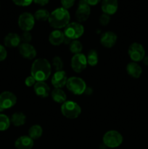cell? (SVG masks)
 Returning a JSON list of instances; mask_svg holds the SVG:
<instances>
[{
  "label": "cell",
  "mask_w": 148,
  "mask_h": 149,
  "mask_svg": "<svg viewBox=\"0 0 148 149\" xmlns=\"http://www.w3.org/2000/svg\"><path fill=\"white\" fill-rule=\"evenodd\" d=\"M10 119L5 114L0 113V131H5L10 126Z\"/></svg>",
  "instance_id": "4316f807"
},
{
  "label": "cell",
  "mask_w": 148,
  "mask_h": 149,
  "mask_svg": "<svg viewBox=\"0 0 148 149\" xmlns=\"http://www.w3.org/2000/svg\"><path fill=\"white\" fill-rule=\"evenodd\" d=\"M126 71L130 77L138 79L142 74V67L136 62H130L126 65Z\"/></svg>",
  "instance_id": "ffe728a7"
},
{
  "label": "cell",
  "mask_w": 148,
  "mask_h": 149,
  "mask_svg": "<svg viewBox=\"0 0 148 149\" xmlns=\"http://www.w3.org/2000/svg\"><path fill=\"white\" fill-rule=\"evenodd\" d=\"M35 25L34 16L30 13H23L18 17V26L23 31H30Z\"/></svg>",
  "instance_id": "ba28073f"
},
{
  "label": "cell",
  "mask_w": 148,
  "mask_h": 149,
  "mask_svg": "<svg viewBox=\"0 0 148 149\" xmlns=\"http://www.w3.org/2000/svg\"><path fill=\"white\" fill-rule=\"evenodd\" d=\"M26 122V116L22 112H15L12 115L10 122L15 127H20L25 125Z\"/></svg>",
  "instance_id": "7402d4cb"
},
{
  "label": "cell",
  "mask_w": 148,
  "mask_h": 149,
  "mask_svg": "<svg viewBox=\"0 0 148 149\" xmlns=\"http://www.w3.org/2000/svg\"><path fill=\"white\" fill-rule=\"evenodd\" d=\"M61 113L65 117L70 119H76L81 113L79 105L72 100H66L61 106Z\"/></svg>",
  "instance_id": "3957f363"
},
{
  "label": "cell",
  "mask_w": 148,
  "mask_h": 149,
  "mask_svg": "<svg viewBox=\"0 0 148 149\" xmlns=\"http://www.w3.org/2000/svg\"><path fill=\"white\" fill-rule=\"evenodd\" d=\"M52 65L54 66L55 69L56 70V71H62V68H63V61L61 59L60 57L59 56H55L54 57L53 59H52Z\"/></svg>",
  "instance_id": "83f0119b"
},
{
  "label": "cell",
  "mask_w": 148,
  "mask_h": 149,
  "mask_svg": "<svg viewBox=\"0 0 148 149\" xmlns=\"http://www.w3.org/2000/svg\"><path fill=\"white\" fill-rule=\"evenodd\" d=\"M87 63L90 66H95L97 65L99 61V56L97 51L95 49H91L88 52V55L86 56Z\"/></svg>",
  "instance_id": "cb8c5ba5"
},
{
  "label": "cell",
  "mask_w": 148,
  "mask_h": 149,
  "mask_svg": "<svg viewBox=\"0 0 148 149\" xmlns=\"http://www.w3.org/2000/svg\"><path fill=\"white\" fill-rule=\"evenodd\" d=\"M49 15L50 13L49 11L45 9H39V10H36L34 13V18L35 20H38V21H46V20H49Z\"/></svg>",
  "instance_id": "d4e9b609"
},
{
  "label": "cell",
  "mask_w": 148,
  "mask_h": 149,
  "mask_svg": "<svg viewBox=\"0 0 148 149\" xmlns=\"http://www.w3.org/2000/svg\"><path fill=\"white\" fill-rule=\"evenodd\" d=\"M52 73L51 64L46 59L37 58L33 61L30 68V75L36 81H44L49 78Z\"/></svg>",
  "instance_id": "6da1fadb"
},
{
  "label": "cell",
  "mask_w": 148,
  "mask_h": 149,
  "mask_svg": "<svg viewBox=\"0 0 148 149\" xmlns=\"http://www.w3.org/2000/svg\"><path fill=\"white\" fill-rule=\"evenodd\" d=\"M91 13L90 6L84 0H80L75 11V17L78 23L84 22L89 18Z\"/></svg>",
  "instance_id": "8fae6325"
},
{
  "label": "cell",
  "mask_w": 148,
  "mask_h": 149,
  "mask_svg": "<svg viewBox=\"0 0 148 149\" xmlns=\"http://www.w3.org/2000/svg\"><path fill=\"white\" fill-rule=\"evenodd\" d=\"M20 36L21 42L23 43L30 44L32 40V35L30 31H23V33Z\"/></svg>",
  "instance_id": "f1b7e54d"
},
{
  "label": "cell",
  "mask_w": 148,
  "mask_h": 149,
  "mask_svg": "<svg viewBox=\"0 0 148 149\" xmlns=\"http://www.w3.org/2000/svg\"><path fill=\"white\" fill-rule=\"evenodd\" d=\"M19 52L23 58L28 60H33L36 56V50L30 44L21 43L18 47Z\"/></svg>",
  "instance_id": "7c38bea8"
},
{
  "label": "cell",
  "mask_w": 148,
  "mask_h": 149,
  "mask_svg": "<svg viewBox=\"0 0 148 149\" xmlns=\"http://www.w3.org/2000/svg\"><path fill=\"white\" fill-rule=\"evenodd\" d=\"M36 81L35 80V79L33 78L32 76H29V77H26V80H25V84L28 87H32V86H34V84H36Z\"/></svg>",
  "instance_id": "d6a6232c"
},
{
  "label": "cell",
  "mask_w": 148,
  "mask_h": 149,
  "mask_svg": "<svg viewBox=\"0 0 148 149\" xmlns=\"http://www.w3.org/2000/svg\"><path fill=\"white\" fill-rule=\"evenodd\" d=\"M65 86L70 92L77 95H80L85 93L87 88L86 84L84 79L77 77H71L68 78Z\"/></svg>",
  "instance_id": "277c9868"
},
{
  "label": "cell",
  "mask_w": 148,
  "mask_h": 149,
  "mask_svg": "<svg viewBox=\"0 0 148 149\" xmlns=\"http://www.w3.org/2000/svg\"><path fill=\"white\" fill-rule=\"evenodd\" d=\"M123 136L116 130L107 131L103 135V143L108 148H114L120 146L123 143Z\"/></svg>",
  "instance_id": "5b68a950"
},
{
  "label": "cell",
  "mask_w": 148,
  "mask_h": 149,
  "mask_svg": "<svg viewBox=\"0 0 148 149\" xmlns=\"http://www.w3.org/2000/svg\"><path fill=\"white\" fill-rule=\"evenodd\" d=\"M117 35L113 31H106L102 35L100 43L106 48H111L117 42Z\"/></svg>",
  "instance_id": "9a60e30c"
},
{
  "label": "cell",
  "mask_w": 148,
  "mask_h": 149,
  "mask_svg": "<svg viewBox=\"0 0 148 149\" xmlns=\"http://www.w3.org/2000/svg\"><path fill=\"white\" fill-rule=\"evenodd\" d=\"M89 6H95L98 4L102 0H84Z\"/></svg>",
  "instance_id": "d590c367"
},
{
  "label": "cell",
  "mask_w": 148,
  "mask_h": 149,
  "mask_svg": "<svg viewBox=\"0 0 148 149\" xmlns=\"http://www.w3.org/2000/svg\"><path fill=\"white\" fill-rule=\"evenodd\" d=\"M35 93L39 97L45 98L50 94V88L45 81H36L33 86Z\"/></svg>",
  "instance_id": "2e32d148"
},
{
  "label": "cell",
  "mask_w": 148,
  "mask_h": 149,
  "mask_svg": "<svg viewBox=\"0 0 148 149\" xmlns=\"http://www.w3.org/2000/svg\"><path fill=\"white\" fill-rule=\"evenodd\" d=\"M62 7L66 10L71 8L73 6L75 0H60Z\"/></svg>",
  "instance_id": "1f68e13d"
},
{
  "label": "cell",
  "mask_w": 148,
  "mask_h": 149,
  "mask_svg": "<svg viewBox=\"0 0 148 149\" xmlns=\"http://www.w3.org/2000/svg\"><path fill=\"white\" fill-rule=\"evenodd\" d=\"M63 32L67 38L71 40H76L84 34V28L78 22H72L65 28Z\"/></svg>",
  "instance_id": "8992f818"
},
{
  "label": "cell",
  "mask_w": 148,
  "mask_h": 149,
  "mask_svg": "<svg viewBox=\"0 0 148 149\" xmlns=\"http://www.w3.org/2000/svg\"><path fill=\"white\" fill-rule=\"evenodd\" d=\"M110 15L105 14V13H102V14L100 15V19H99L100 24L102 26H107V25L110 23Z\"/></svg>",
  "instance_id": "f546056e"
},
{
  "label": "cell",
  "mask_w": 148,
  "mask_h": 149,
  "mask_svg": "<svg viewBox=\"0 0 148 149\" xmlns=\"http://www.w3.org/2000/svg\"><path fill=\"white\" fill-rule=\"evenodd\" d=\"M71 15L68 10L63 7L55 9L49 15V25L55 29H60L65 28L70 23Z\"/></svg>",
  "instance_id": "7a4b0ae2"
},
{
  "label": "cell",
  "mask_w": 148,
  "mask_h": 149,
  "mask_svg": "<svg viewBox=\"0 0 148 149\" xmlns=\"http://www.w3.org/2000/svg\"><path fill=\"white\" fill-rule=\"evenodd\" d=\"M3 111V110H2V109H1V108H0V112H1V111Z\"/></svg>",
  "instance_id": "74e56055"
},
{
  "label": "cell",
  "mask_w": 148,
  "mask_h": 149,
  "mask_svg": "<svg viewBox=\"0 0 148 149\" xmlns=\"http://www.w3.org/2000/svg\"><path fill=\"white\" fill-rule=\"evenodd\" d=\"M51 96L52 100L57 103L62 104L66 101L67 96L65 92L59 88H55L51 92Z\"/></svg>",
  "instance_id": "44dd1931"
},
{
  "label": "cell",
  "mask_w": 148,
  "mask_h": 149,
  "mask_svg": "<svg viewBox=\"0 0 148 149\" xmlns=\"http://www.w3.org/2000/svg\"><path fill=\"white\" fill-rule=\"evenodd\" d=\"M65 36L64 32L59 29H55L52 31L49 35V42L53 46H59L61 44L64 43Z\"/></svg>",
  "instance_id": "e0dca14e"
},
{
  "label": "cell",
  "mask_w": 148,
  "mask_h": 149,
  "mask_svg": "<svg viewBox=\"0 0 148 149\" xmlns=\"http://www.w3.org/2000/svg\"><path fill=\"white\" fill-rule=\"evenodd\" d=\"M33 2L40 6H45L49 3V0H33Z\"/></svg>",
  "instance_id": "e575fe53"
},
{
  "label": "cell",
  "mask_w": 148,
  "mask_h": 149,
  "mask_svg": "<svg viewBox=\"0 0 148 149\" xmlns=\"http://www.w3.org/2000/svg\"><path fill=\"white\" fill-rule=\"evenodd\" d=\"M7 52L6 48L3 45H0V62L4 61L7 58Z\"/></svg>",
  "instance_id": "836d02e7"
},
{
  "label": "cell",
  "mask_w": 148,
  "mask_h": 149,
  "mask_svg": "<svg viewBox=\"0 0 148 149\" xmlns=\"http://www.w3.org/2000/svg\"><path fill=\"white\" fill-rule=\"evenodd\" d=\"M142 61H143L144 64H145V65L148 66V56H145V58H143V60H142Z\"/></svg>",
  "instance_id": "8d00e7d4"
},
{
  "label": "cell",
  "mask_w": 148,
  "mask_h": 149,
  "mask_svg": "<svg viewBox=\"0 0 148 149\" xmlns=\"http://www.w3.org/2000/svg\"><path fill=\"white\" fill-rule=\"evenodd\" d=\"M17 103V97L10 91H4L0 93V108L3 111L13 107Z\"/></svg>",
  "instance_id": "9c48e42d"
},
{
  "label": "cell",
  "mask_w": 148,
  "mask_h": 149,
  "mask_svg": "<svg viewBox=\"0 0 148 149\" xmlns=\"http://www.w3.org/2000/svg\"><path fill=\"white\" fill-rule=\"evenodd\" d=\"M128 53L133 62H139L145 57V50L144 47L141 44L133 42L129 46Z\"/></svg>",
  "instance_id": "52a82bcc"
},
{
  "label": "cell",
  "mask_w": 148,
  "mask_h": 149,
  "mask_svg": "<svg viewBox=\"0 0 148 149\" xmlns=\"http://www.w3.org/2000/svg\"><path fill=\"white\" fill-rule=\"evenodd\" d=\"M67 77L66 73L64 71H58L54 74V75L52 77V84L55 88H59L61 89L64 86L66 85Z\"/></svg>",
  "instance_id": "4fadbf2b"
},
{
  "label": "cell",
  "mask_w": 148,
  "mask_h": 149,
  "mask_svg": "<svg viewBox=\"0 0 148 149\" xmlns=\"http://www.w3.org/2000/svg\"><path fill=\"white\" fill-rule=\"evenodd\" d=\"M71 68L75 72L81 73L86 69L87 65L86 57L82 53L75 54L71 59Z\"/></svg>",
  "instance_id": "30bf717a"
},
{
  "label": "cell",
  "mask_w": 148,
  "mask_h": 149,
  "mask_svg": "<svg viewBox=\"0 0 148 149\" xmlns=\"http://www.w3.org/2000/svg\"><path fill=\"white\" fill-rule=\"evenodd\" d=\"M12 1L17 6L27 7V6H29L33 2V0H12Z\"/></svg>",
  "instance_id": "4dcf8cb0"
},
{
  "label": "cell",
  "mask_w": 148,
  "mask_h": 149,
  "mask_svg": "<svg viewBox=\"0 0 148 149\" xmlns=\"http://www.w3.org/2000/svg\"><path fill=\"white\" fill-rule=\"evenodd\" d=\"M15 146L17 149H32L33 147V140L28 135H23L16 140Z\"/></svg>",
  "instance_id": "d6986e66"
},
{
  "label": "cell",
  "mask_w": 148,
  "mask_h": 149,
  "mask_svg": "<svg viewBox=\"0 0 148 149\" xmlns=\"http://www.w3.org/2000/svg\"><path fill=\"white\" fill-rule=\"evenodd\" d=\"M70 51L74 55L75 54L81 53V51L83 49V45L81 42L78 40H73L70 44L69 47Z\"/></svg>",
  "instance_id": "484cf974"
},
{
  "label": "cell",
  "mask_w": 148,
  "mask_h": 149,
  "mask_svg": "<svg viewBox=\"0 0 148 149\" xmlns=\"http://www.w3.org/2000/svg\"><path fill=\"white\" fill-rule=\"evenodd\" d=\"M118 8V0H102L101 9L103 13L112 15L117 12Z\"/></svg>",
  "instance_id": "5bb4252c"
},
{
  "label": "cell",
  "mask_w": 148,
  "mask_h": 149,
  "mask_svg": "<svg viewBox=\"0 0 148 149\" xmlns=\"http://www.w3.org/2000/svg\"><path fill=\"white\" fill-rule=\"evenodd\" d=\"M4 44L5 47L9 48H14L19 47L21 44L20 36L16 33H9L4 39Z\"/></svg>",
  "instance_id": "ac0fdd59"
},
{
  "label": "cell",
  "mask_w": 148,
  "mask_h": 149,
  "mask_svg": "<svg viewBox=\"0 0 148 149\" xmlns=\"http://www.w3.org/2000/svg\"><path fill=\"white\" fill-rule=\"evenodd\" d=\"M43 133L42 127L39 125H34L28 130V136L33 140H37L41 137Z\"/></svg>",
  "instance_id": "603a6c76"
}]
</instances>
